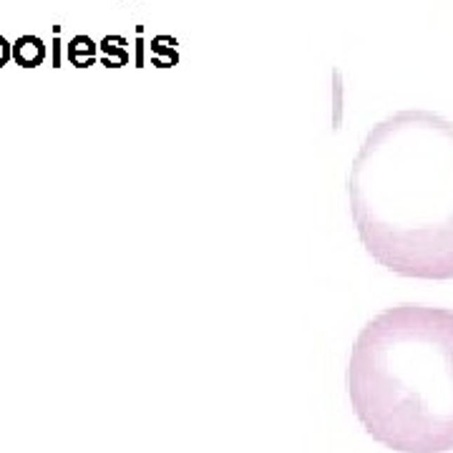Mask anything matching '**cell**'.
Masks as SVG:
<instances>
[{"label":"cell","instance_id":"5b68a950","mask_svg":"<svg viewBox=\"0 0 453 453\" xmlns=\"http://www.w3.org/2000/svg\"><path fill=\"white\" fill-rule=\"evenodd\" d=\"M11 58H13V46L6 41V38L0 36V68L6 66V63H8Z\"/></svg>","mask_w":453,"mask_h":453},{"label":"cell","instance_id":"6da1fadb","mask_svg":"<svg viewBox=\"0 0 453 453\" xmlns=\"http://www.w3.org/2000/svg\"><path fill=\"white\" fill-rule=\"evenodd\" d=\"M365 252L413 280H453V121L408 109L368 131L348 179Z\"/></svg>","mask_w":453,"mask_h":453},{"label":"cell","instance_id":"3957f363","mask_svg":"<svg viewBox=\"0 0 453 453\" xmlns=\"http://www.w3.org/2000/svg\"><path fill=\"white\" fill-rule=\"evenodd\" d=\"M46 58V46L38 36H20L13 43V60L23 68H36Z\"/></svg>","mask_w":453,"mask_h":453},{"label":"cell","instance_id":"277c9868","mask_svg":"<svg viewBox=\"0 0 453 453\" xmlns=\"http://www.w3.org/2000/svg\"><path fill=\"white\" fill-rule=\"evenodd\" d=\"M93 51H96V46L88 36H76L68 46V55L79 68H86L88 63H93Z\"/></svg>","mask_w":453,"mask_h":453},{"label":"cell","instance_id":"7a4b0ae2","mask_svg":"<svg viewBox=\"0 0 453 453\" xmlns=\"http://www.w3.org/2000/svg\"><path fill=\"white\" fill-rule=\"evenodd\" d=\"M348 393L381 446L453 451V310L403 302L365 322L348 362Z\"/></svg>","mask_w":453,"mask_h":453}]
</instances>
